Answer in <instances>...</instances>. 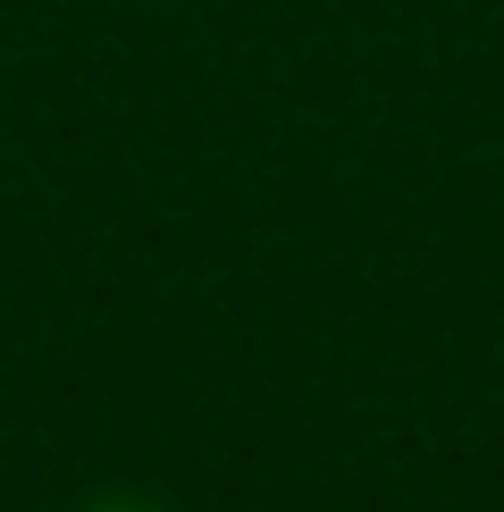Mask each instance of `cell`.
I'll return each instance as SVG.
<instances>
[{"mask_svg":"<svg viewBox=\"0 0 504 512\" xmlns=\"http://www.w3.org/2000/svg\"><path fill=\"white\" fill-rule=\"evenodd\" d=\"M76 512H160V504H143V496H93V504H76Z\"/></svg>","mask_w":504,"mask_h":512,"instance_id":"1","label":"cell"}]
</instances>
